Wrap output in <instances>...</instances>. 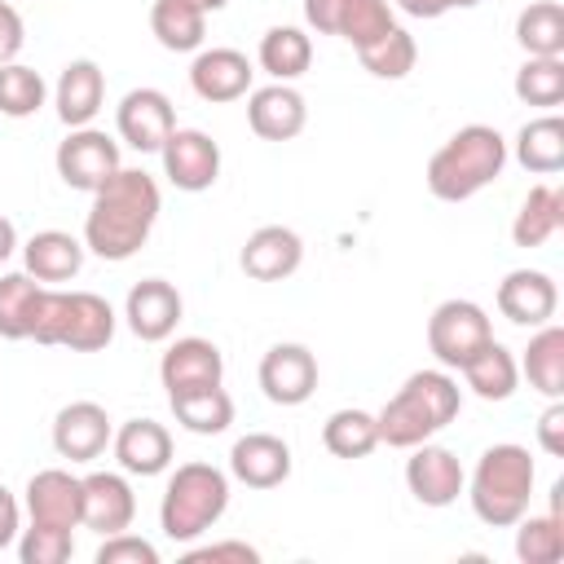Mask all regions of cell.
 <instances>
[{"label":"cell","instance_id":"4fadbf2b","mask_svg":"<svg viewBox=\"0 0 564 564\" xmlns=\"http://www.w3.org/2000/svg\"><path fill=\"white\" fill-rule=\"evenodd\" d=\"M317 388V357L304 344H273L260 357V392L273 405H304Z\"/></svg>","mask_w":564,"mask_h":564},{"label":"cell","instance_id":"484cf974","mask_svg":"<svg viewBox=\"0 0 564 564\" xmlns=\"http://www.w3.org/2000/svg\"><path fill=\"white\" fill-rule=\"evenodd\" d=\"M84 242L66 229H40L26 238L22 256H26V273L35 282H70L84 269Z\"/></svg>","mask_w":564,"mask_h":564},{"label":"cell","instance_id":"d4e9b609","mask_svg":"<svg viewBox=\"0 0 564 564\" xmlns=\"http://www.w3.org/2000/svg\"><path fill=\"white\" fill-rule=\"evenodd\" d=\"M110 449L128 476H159L172 463V432L154 419H128L110 436Z\"/></svg>","mask_w":564,"mask_h":564},{"label":"cell","instance_id":"d6986e66","mask_svg":"<svg viewBox=\"0 0 564 564\" xmlns=\"http://www.w3.org/2000/svg\"><path fill=\"white\" fill-rule=\"evenodd\" d=\"M251 75L256 70H251L247 53H238V48H198V57L189 62V88L212 106L247 97Z\"/></svg>","mask_w":564,"mask_h":564},{"label":"cell","instance_id":"d590c367","mask_svg":"<svg viewBox=\"0 0 564 564\" xmlns=\"http://www.w3.org/2000/svg\"><path fill=\"white\" fill-rule=\"evenodd\" d=\"M322 445L335 454V458H366L375 445H379V423L370 410H335L326 423H322Z\"/></svg>","mask_w":564,"mask_h":564},{"label":"cell","instance_id":"7402d4cb","mask_svg":"<svg viewBox=\"0 0 564 564\" xmlns=\"http://www.w3.org/2000/svg\"><path fill=\"white\" fill-rule=\"evenodd\" d=\"M247 123L260 141H291L308 123V106L291 84H269L247 93Z\"/></svg>","mask_w":564,"mask_h":564},{"label":"cell","instance_id":"8d00e7d4","mask_svg":"<svg viewBox=\"0 0 564 564\" xmlns=\"http://www.w3.org/2000/svg\"><path fill=\"white\" fill-rule=\"evenodd\" d=\"M40 295H44V282H35L31 273H4L0 278V335L4 339H31Z\"/></svg>","mask_w":564,"mask_h":564},{"label":"cell","instance_id":"e575fe53","mask_svg":"<svg viewBox=\"0 0 564 564\" xmlns=\"http://www.w3.org/2000/svg\"><path fill=\"white\" fill-rule=\"evenodd\" d=\"M357 57H361V66L375 79H405L414 70V62H419V44H414V35L405 26H388L383 35H375L370 44H361Z\"/></svg>","mask_w":564,"mask_h":564},{"label":"cell","instance_id":"681fc988","mask_svg":"<svg viewBox=\"0 0 564 564\" xmlns=\"http://www.w3.org/2000/svg\"><path fill=\"white\" fill-rule=\"evenodd\" d=\"M194 4H198V9H203V13H216V9H225V4H229V0H194Z\"/></svg>","mask_w":564,"mask_h":564},{"label":"cell","instance_id":"8992f818","mask_svg":"<svg viewBox=\"0 0 564 564\" xmlns=\"http://www.w3.org/2000/svg\"><path fill=\"white\" fill-rule=\"evenodd\" d=\"M229 507V476L212 463H181L163 489L159 524L172 542L203 538Z\"/></svg>","mask_w":564,"mask_h":564},{"label":"cell","instance_id":"ba28073f","mask_svg":"<svg viewBox=\"0 0 564 564\" xmlns=\"http://www.w3.org/2000/svg\"><path fill=\"white\" fill-rule=\"evenodd\" d=\"M53 163H57V176H62L70 189H88V194H93L97 185H106V181L123 167V163H119V141L106 137V132L93 128V123L70 128L66 141L57 145Z\"/></svg>","mask_w":564,"mask_h":564},{"label":"cell","instance_id":"e0dca14e","mask_svg":"<svg viewBox=\"0 0 564 564\" xmlns=\"http://www.w3.org/2000/svg\"><path fill=\"white\" fill-rule=\"evenodd\" d=\"M229 476L247 489H278L291 476V445L273 432H247L229 449Z\"/></svg>","mask_w":564,"mask_h":564},{"label":"cell","instance_id":"83f0119b","mask_svg":"<svg viewBox=\"0 0 564 564\" xmlns=\"http://www.w3.org/2000/svg\"><path fill=\"white\" fill-rule=\"evenodd\" d=\"M458 370H463L467 388H471L480 401H507V397L520 388V366H516L511 348H502L498 339H489L485 348H476Z\"/></svg>","mask_w":564,"mask_h":564},{"label":"cell","instance_id":"7dc6e473","mask_svg":"<svg viewBox=\"0 0 564 564\" xmlns=\"http://www.w3.org/2000/svg\"><path fill=\"white\" fill-rule=\"evenodd\" d=\"M388 4H397L410 18H441V13H449V0H388Z\"/></svg>","mask_w":564,"mask_h":564},{"label":"cell","instance_id":"ab89813d","mask_svg":"<svg viewBox=\"0 0 564 564\" xmlns=\"http://www.w3.org/2000/svg\"><path fill=\"white\" fill-rule=\"evenodd\" d=\"M48 97V84L40 79V70L22 66V62H4L0 66V115L9 119H31Z\"/></svg>","mask_w":564,"mask_h":564},{"label":"cell","instance_id":"1f68e13d","mask_svg":"<svg viewBox=\"0 0 564 564\" xmlns=\"http://www.w3.org/2000/svg\"><path fill=\"white\" fill-rule=\"evenodd\" d=\"M150 31L167 53H194L203 48L207 35V13L194 0H154L150 9Z\"/></svg>","mask_w":564,"mask_h":564},{"label":"cell","instance_id":"6da1fadb","mask_svg":"<svg viewBox=\"0 0 564 564\" xmlns=\"http://www.w3.org/2000/svg\"><path fill=\"white\" fill-rule=\"evenodd\" d=\"M159 207H163L159 181L141 167H119L106 185L93 189V207L84 216V247L115 264L132 260L150 238Z\"/></svg>","mask_w":564,"mask_h":564},{"label":"cell","instance_id":"f1b7e54d","mask_svg":"<svg viewBox=\"0 0 564 564\" xmlns=\"http://www.w3.org/2000/svg\"><path fill=\"white\" fill-rule=\"evenodd\" d=\"M516 163L533 176H555L564 167V119L538 115L516 132Z\"/></svg>","mask_w":564,"mask_h":564},{"label":"cell","instance_id":"7c38bea8","mask_svg":"<svg viewBox=\"0 0 564 564\" xmlns=\"http://www.w3.org/2000/svg\"><path fill=\"white\" fill-rule=\"evenodd\" d=\"M405 485L423 507H449V502H458V494L467 485V471H463L454 449L423 441L405 458Z\"/></svg>","mask_w":564,"mask_h":564},{"label":"cell","instance_id":"f35d334b","mask_svg":"<svg viewBox=\"0 0 564 564\" xmlns=\"http://www.w3.org/2000/svg\"><path fill=\"white\" fill-rule=\"evenodd\" d=\"M516 97L524 106L555 110L564 101V57H524L516 70Z\"/></svg>","mask_w":564,"mask_h":564},{"label":"cell","instance_id":"f546056e","mask_svg":"<svg viewBox=\"0 0 564 564\" xmlns=\"http://www.w3.org/2000/svg\"><path fill=\"white\" fill-rule=\"evenodd\" d=\"M564 225V189L560 185H533L511 220V242L516 247H542L546 238H555V229Z\"/></svg>","mask_w":564,"mask_h":564},{"label":"cell","instance_id":"277c9868","mask_svg":"<svg viewBox=\"0 0 564 564\" xmlns=\"http://www.w3.org/2000/svg\"><path fill=\"white\" fill-rule=\"evenodd\" d=\"M533 480H538V467L529 458L524 445H489L480 458H476V471L471 480L463 485L467 498H471V511L480 524L489 529H511L524 511H529V498H533Z\"/></svg>","mask_w":564,"mask_h":564},{"label":"cell","instance_id":"cb8c5ba5","mask_svg":"<svg viewBox=\"0 0 564 564\" xmlns=\"http://www.w3.org/2000/svg\"><path fill=\"white\" fill-rule=\"evenodd\" d=\"M53 101H57V119L66 128H84L97 119L101 101H106V75L93 57H75L62 66L57 75V88H53Z\"/></svg>","mask_w":564,"mask_h":564},{"label":"cell","instance_id":"2e32d148","mask_svg":"<svg viewBox=\"0 0 564 564\" xmlns=\"http://www.w3.org/2000/svg\"><path fill=\"white\" fill-rule=\"evenodd\" d=\"M84 485V511H79V524L110 538V533H123L137 516V494L128 485V476L119 471H88L79 476Z\"/></svg>","mask_w":564,"mask_h":564},{"label":"cell","instance_id":"c3c4849f","mask_svg":"<svg viewBox=\"0 0 564 564\" xmlns=\"http://www.w3.org/2000/svg\"><path fill=\"white\" fill-rule=\"evenodd\" d=\"M13 247H18V229H13L9 216H0V264L13 256Z\"/></svg>","mask_w":564,"mask_h":564},{"label":"cell","instance_id":"4dcf8cb0","mask_svg":"<svg viewBox=\"0 0 564 564\" xmlns=\"http://www.w3.org/2000/svg\"><path fill=\"white\" fill-rule=\"evenodd\" d=\"M167 405H172L176 423L185 432H194V436H216V432H225L234 423V397L220 383L176 392V397H167Z\"/></svg>","mask_w":564,"mask_h":564},{"label":"cell","instance_id":"9a60e30c","mask_svg":"<svg viewBox=\"0 0 564 564\" xmlns=\"http://www.w3.org/2000/svg\"><path fill=\"white\" fill-rule=\"evenodd\" d=\"M181 313H185V300H181V291H176L172 282H163V278L137 282V286L128 291V300H123L128 330H132L137 339H145V344H163V339L176 330Z\"/></svg>","mask_w":564,"mask_h":564},{"label":"cell","instance_id":"52a82bcc","mask_svg":"<svg viewBox=\"0 0 564 564\" xmlns=\"http://www.w3.org/2000/svg\"><path fill=\"white\" fill-rule=\"evenodd\" d=\"M489 339H494V326L476 300H441L427 317V348L445 370H458Z\"/></svg>","mask_w":564,"mask_h":564},{"label":"cell","instance_id":"3957f363","mask_svg":"<svg viewBox=\"0 0 564 564\" xmlns=\"http://www.w3.org/2000/svg\"><path fill=\"white\" fill-rule=\"evenodd\" d=\"M502 167H507V137L489 123H467L427 159V189L441 203H467L485 185H494Z\"/></svg>","mask_w":564,"mask_h":564},{"label":"cell","instance_id":"8fae6325","mask_svg":"<svg viewBox=\"0 0 564 564\" xmlns=\"http://www.w3.org/2000/svg\"><path fill=\"white\" fill-rule=\"evenodd\" d=\"M159 154H163V176L185 194H203L220 176V145L203 128H172Z\"/></svg>","mask_w":564,"mask_h":564},{"label":"cell","instance_id":"ffe728a7","mask_svg":"<svg viewBox=\"0 0 564 564\" xmlns=\"http://www.w3.org/2000/svg\"><path fill=\"white\" fill-rule=\"evenodd\" d=\"M159 379H163L167 397L189 392V388H212V383L225 379V357H220V348H216L212 339L185 335V339H176V344L163 352Z\"/></svg>","mask_w":564,"mask_h":564},{"label":"cell","instance_id":"5b68a950","mask_svg":"<svg viewBox=\"0 0 564 564\" xmlns=\"http://www.w3.org/2000/svg\"><path fill=\"white\" fill-rule=\"evenodd\" d=\"M31 339L44 344V348L62 344L70 352H101L115 339V308L93 291L44 286V295L35 304Z\"/></svg>","mask_w":564,"mask_h":564},{"label":"cell","instance_id":"603a6c76","mask_svg":"<svg viewBox=\"0 0 564 564\" xmlns=\"http://www.w3.org/2000/svg\"><path fill=\"white\" fill-rule=\"evenodd\" d=\"M560 291L542 269H511L498 282V313L516 326H542L555 317Z\"/></svg>","mask_w":564,"mask_h":564},{"label":"cell","instance_id":"44dd1931","mask_svg":"<svg viewBox=\"0 0 564 564\" xmlns=\"http://www.w3.org/2000/svg\"><path fill=\"white\" fill-rule=\"evenodd\" d=\"M242 273L256 278V282H282L291 278L300 264H304V242L295 229L286 225H260L247 242H242V256H238Z\"/></svg>","mask_w":564,"mask_h":564},{"label":"cell","instance_id":"ac0fdd59","mask_svg":"<svg viewBox=\"0 0 564 564\" xmlns=\"http://www.w3.org/2000/svg\"><path fill=\"white\" fill-rule=\"evenodd\" d=\"M84 511V485L66 467H44L26 480V516L31 524H57V529H79Z\"/></svg>","mask_w":564,"mask_h":564},{"label":"cell","instance_id":"836d02e7","mask_svg":"<svg viewBox=\"0 0 564 564\" xmlns=\"http://www.w3.org/2000/svg\"><path fill=\"white\" fill-rule=\"evenodd\" d=\"M313 66V40L300 26H269L260 35V70H269L278 84L300 79Z\"/></svg>","mask_w":564,"mask_h":564},{"label":"cell","instance_id":"4316f807","mask_svg":"<svg viewBox=\"0 0 564 564\" xmlns=\"http://www.w3.org/2000/svg\"><path fill=\"white\" fill-rule=\"evenodd\" d=\"M516 366H520V375L529 379L533 392H542L546 401H560L564 397V326L542 322Z\"/></svg>","mask_w":564,"mask_h":564},{"label":"cell","instance_id":"7a4b0ae2","mask_svg":"<svg viewBox=\"0 0 564 564\" xmlns=\"http://www.w3.org/2000/svg\"><path fill=\"white\" fill-rule=\"evenodd\" d=\"M463 410V388L445 370H414L375 414L379 423V445L392 449H414L432 441L441 427H449Z\"/></svg>","mask_w":564,"mask_h":564},{"label":"cell","instance_id":"5bb4252c","mask_svg":"<svg viewBox=\"0 0 564 564\" xmlns=\"http://www.w3.org/2000/svg\"><path fill=\"white\" fill-rule=\"evenodd\" d=\"M110 436H115V423H110L106 405H97V401H70L53 419V449L62 458H70V463L101 458Z\"/></svg>","mask_w":564,"mask_h":564},{"label":"cell","instance_id":"7bdbcfd3","mask_svg":"<svg viewBox=\"0 0 564 564\" xmlns=\"http://www.w3.org/2000/svg\"><path fill=\"white\" fill-rule=\"evenodd\" d=\"M260 564V551L251 542H212V546H194L185 551V564Z\"/></svg>","mask_w":564,"mask_h":564},{"label":"cell","instance_id":"74e56055","mask_svg":"<svg viewBox=\"0 0 564 564\" xmlns=\"http://www.w3.org/2000/svg\"><path fill=\"white\" fill-rule=\"evenodd\" d=\"M516 555L524 564H555L564 555V520L560 511H546V516H520L516 520Z\"/></svg>","mask_w":564,"mask_h":564},{"label":"cell","instance_id":"30bf717a","mask_svg":"<svg viewBox=\"0 0 564 564\" xmlns=\"http://www.w3.org/2000/svg\"><path fill=\"white\" fill-rule=\"evenodd\" d=\"M115 128L132 150L159 154L176 128V106L163 88H132V93H123V101L115 110Z\"/></svg>","mask_w":564,"mask_h":564},{"label":"cell","instance_id":"b9f144b4","mask_svg":"<svg viewBox=\"0 0 564 564\" xmlns=\"http://www.w3.org/2000/svg\"><path fill=\"white\" fill-rule=\"evenodd\" d=\"M97 564H159V546L123 529L97 546Z\"/></svg>","mask_w":564,"mask_h":564},{"label":"cell","instance_id":"60d3db41","mask_svg":"<svg viewBox=\"0 0 564 564\" xmlns=\"http://www.w3.org/2000/svg\"><path fill=\"white\" fill-rule=\"evenodd\" d=\"M13 546L22 564H66L75 555L70 529H57V524H26Z\"/></svg>","mask_w":564,"mask_h":564},{"label":"cell","instance_id":"9c48e42d","mask_svg":"<svg viewBox=\"0 0 564 564\" xmlns=\"http://www.w3.org/2000/svg\"><path fill=\"white\" fill-rule=\"evenodd\" d=\"M304 22L317 35H339L352 48L370 44L388 26H397L388 0H304Z\"/></svg>","mask_w":564,"mask_h":564},{"label":"cell","instance_id":"f6af8a7d","mask_svg":"<svg viewBox=\"0 0 564 564\" xmlns=\"http://www.w3.org/2000/svg\"><path fill=\"white\" fill-rule=\"evenodd\" d=\"M538 445L546 449V454H564V401H551L546 410H542V419H538Z\"/></svg>","mask_w":564,"mask_h":564},{"label":"cell","instance_id":"bcb514c9","mask_svg":"<svg viewBox=\"0 0 564 564\" xmlns=\"http://www.w3.org/2000/svg\"><path fill=\"white\" fill-rule=\"evenodd\" d=\"M18 533H22V507H18L13 489L0 485V551H9L18 542Z\"/></svg>","mask_w":564,"mask_h":564},{"label":"cell","instance_id":"ee69618b","mask_svg":"<svg viewBox=\"0 0 564 564\" xmlns=\"http://www.w3.org/2000/svg\"><path fill=\"white\" fill-rule=\"evenodd\" d=\"M22 44H26V26H22V13H18L9 0H0V66H4V62H18Z\"/></svg>","mask_w":564,"mask_h":564},{"label":"cell","instance_id":"f907efd6","mask_svg":"<svg viewBox=\"0 0 564 564\" xmlns=\"http://www.w3.org/2000/svg\"><path fill=\"white\" fill-rule=\"evenodd\" d=\"M480 0H449V9H476Z\"/></svg>","mask_w":564,"mask_h":564},{"label":"cell","instance_id":"d6a6232c","mask_svg":"<svg viewBox=\"0 0 564 564\" xmlns=\"http://www.w3.org/2000/svg\"><path fill=\"white\" fill-rule=\"evenodd\" d=\"M516 44L529 57H564V9L560 0H533L516 18Z\"/></svg>","mask_w":564,"mask_h":564}]
</instances>
